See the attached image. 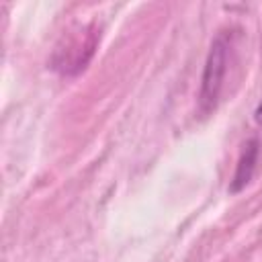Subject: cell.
I'll return each mask as SVG.
<instances>
[{
	"label": "cell",
	"mask_w": 262,
	"mask_h": 262,
	"mask_svg": "<svg viewBox=\"0 0 262 262\" xmlns=\"http://www.w3.org/2000/svg\"><path fill=\"white\" fill-rule=\"evenodd\" d=\"M94 47H96V35L80 31V33H76L74 37H70L66 41L63 49L55 51L51 63L61 74H76V72L84 70V66L88 63Z\"/></svg>",
	"instance_id": "7a4b0ae2"
},
{
	"label": "cell",
	"mask_w": 262,
	"mask_h": 262,
	"mask_svg": "<svg viewBox=\"0 0 262 262\" xmlns=\"http://www.w3.org/2000/svg\"><path fill=\"white\" fill-rule=\"evenodd\" d=\"M254 121L262 127V100H260V104L256 106V111H254Z\"/></svg>",
	"instance_id": "277c9868"
},
{
	"label": "cell",
	"mask_w": 262,
	"mask_h": 262,
	"mask_svg": "<svg viewBox=\"0 0 262 262\" xmlns=\"http://www.w3.org/2000/svg\"><path fill=\"white\" fill-rule=\"evenodd\" d=\"M227 49H229V45H227L225 35H219L213 41L211 51L207 55L201 94H199V102H201V108L205 113H209L217 104V98H219V92H221V86H223L225 68H227Z\"/></svg>",
	"instance_id": "6da1fadb"
},
{
	"label": "cell",
	"mask_w": 262,
	"mask_h": 262,
	"mask_svg": "<svg viewBox=\"0 0 262 262\" xmlns=\"http://www.w3.org/2000/svg\"><path fill=\"white\" fill-rule=\"evenodd\" d=\"M258 154H260V145H258L256 139H250L248 143H244V149L239 154L237 168H235V174H233V180H231V186H229L231 192H239L252 180L256 164H258Z\"/></svg>",
	"instance_id": "3957f363"
}]
</instances>
